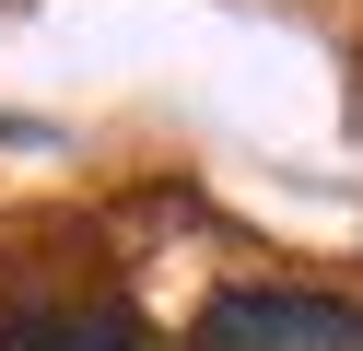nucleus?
<instances>
[{
	"label": "nucleus",
	"instance_id": "1",
	"mask_svg": "<svg viewBox=\"0 0 363 351\" xmlns=\"http://www.w3.org/2000/svg\"><path fill=\"white\" fill-rule=\"evenodd\" d=\"M199 351H363V304L305 281H246L199 304Z\"/></svg>",
	"mask_w": 363,
	"mask_h": 351
},
{
	"label": "nucleus",
	"instance_id": "2",
	"mask_svg": "<svg viewBox=\"0 0 363 351\" xmlns=\"http://www.w3.org/2000/svg\"><path fill=\"white\" fill-rule=\"evenodd\" d=\"M0 351H141V328L118 304H24L0 316Z\"/></svg>",
	"mask_w": 363,
	"mask_h": 351
}]
</instances>
